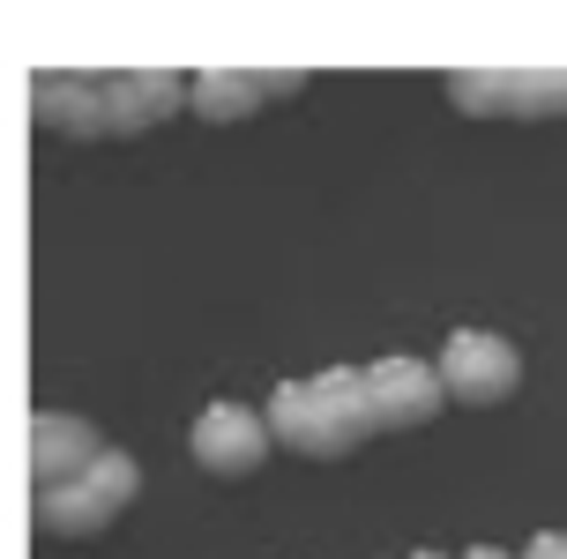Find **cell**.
Wrapping results in <instances>:
<instances>
[{
    "label": "cell",
    "mask_w": 567,
    "mask_h": 559,
    "mask_svg": "<svg viewBox=\"0 0 567 559\" xmlns=\"http://www.w3.org/2000/svg\"><path fill=\"white\" fill-rule=\"evenodd\" d=\"M269 433H277L291 455H313V463H337L351 447L381 433L373 425V395H367V365H329L313 381H284L269 395Z\"/></svg>",
    "instance_id": "6da1fadb"
},
{
    "label": "cell",
    "mask_w": 567,
    "mask_h": 559,
    "mask_svg": "<svg viewBox=\"0 0 567 559\" xmlns=\"http://www.w3.org/2000/svg\"><path fill=\"white\" fill-rule=\"evenodd\" d=\"M45 112H53L68 135H135L157 112L195 105V90L179 75H113V83H90V75H60V83H38Z\"/></svg>",
    "instance_id": "7a4b0ae2"
},
{
    "label": "cell",
    "mask_w": 567,
    "mask_h": 559,
    "mask_svg": "<svg viewBox=\"0 0 567 559\" xmlns=\"http://www.w3.org/2000/svg\"><path fill=\"white\" fill-rule=\"evenodd\" d=\"M135 493H142L135 455L105 447L83 477H68V485H38V522H45L53 537H97L120 507L135 500Z\"/></svg>",
    "instance_id": "3957f363"
},
{
    "label": "cell",
    "mask_w": 567,
    "mask_h": 559,
    "mask_svg": "<svg viewBox=\"0 0 567 559\" xmlns=\"http://www.w3.org/2000/svg\"><path fill=\"white\" fill-rule=\"evenodd\" d=\"M433 365H441V389H449L455 403H471V411L508 403V395L523 389V351H515L508 335H485V329H455Z\"/></svg>",
    "instance_id": "277c9868"
},
{
    "label": "cell",
    "mask_w": 567,
    "mask_h": 559,
    "mask_svg": "<svg viewBox=\"0 0 567 559\" xmlns=\"http://www.w3.org/2000/svg\"><path fill=\"white\" fill-rule=\"evenodd\" d=\"M367 395H373V425L381 433H411V425H433L441 418V365H419V359H373L367 365Z\"/></svg>",
    "instance_id": "5b68a950"
},
{
    "label": "cell",
    "mask_w": 567,
    "mask_h": 559,
    "mask_svg": "<svg viewBox=\"0 0 567 559\" xmlns=\"http://www.w3.org/2000/svg\"><path fill=\"white\" fill-rule=\"evenodd\" d=\"M269 411H247V403H209L195 418V463L209 477H247L261 470V455H269Z\"/></svg>",
    "instance_id": "8992f818"
},
{
    "label": "cell",
    "mask_w": 567,
    "mask_h": 559,
    "mask_svg": "<svg viewBox=\"0 0 567 559\" xmlns=\"http://www.w3.org/2000/svg\"><path fill=\"white\" fill-rule=\"evenodd\" d=\"M105 447H97V425L75 418V411H38L30 418V477L38 485H68V477H83Z\"/></svg>",
    "instance_id": "52a82bcc"
},
{
    "label": "cell",
    "mask_w": 567,
    "mask_h": 559,
    "mask_svg": "<svg viewBox=\"0 0 567 559\" xmlns=\"http://www.w3.org/2000/svg\"><path fill=\"white\" fill-rule=\"evenodd\" d=\"M307 75L299 68H284V75H247V68H209L195 75V112L202 120H247L261 97H284V90H299Z\"/></svg>",
    "instance_id": "ba28073f"
},
{
    "label": "cell",
    "mask_w": 567,
    "mask_h": 559,
    "mask_svg": "<svg viewBox=\"0 0 567 559\" xmlns=\"http://www.w3.org/2000/svg\"><path fill=\"white\" fill-rule=\"evenodd\" d=\"M449 97H455V105H471V112H501V105H515V112H560L567 83H485V75H455Z\"/></svg>",
    "instance_id": "9c48e42d"
},
{
    "label": "cell",
    "mask_w": 567,
    "mask_h": 559,
    "mask_svg": "<svg viewBox=\"0 0 567 559\" xmlns=\"http://www.w3.org/2000/svg\"><path fill=\"white\" fill-rule=\"evenodd\" d=\"M530 559H567V537L560 530H538V537H530Z\"/></svg>",
    "instance_id": "30bf717a"
},
{
    "label": "cell",
    "mask_w": 567,
    "mask_h": 559,
    "mask_svg": "<svg viewBox=\"0 0 567 559\" xmlns=\"http://www.w3.org/2000/svg\"><path fill=\"white\" fill-rule=\"evenodd\" d=\"M463 559H508V552H493V545H478V552H463Z\"/></svg>",
    "instance_id": "8fae6325"
},
{
    "label": "cell",
    "mask_w": 567,
    "mask_h": 559,
    "mask_svg": "<svg viewBox=\"0 0 567 559\" xmlns=\"http://www.w3.org/2000/svg\"><path fill=\"white\" fill-rule=\"evenodd\" d=\"M411 559H441V552H411Z\"/></svg>",
    "instance_id": "7c38bea8"
}]
</instances>
